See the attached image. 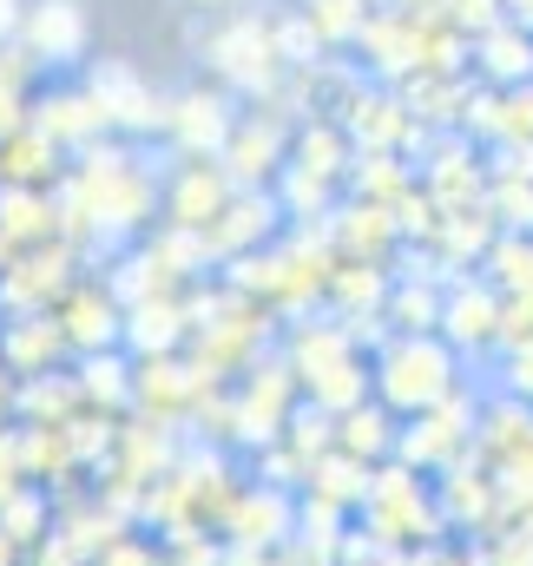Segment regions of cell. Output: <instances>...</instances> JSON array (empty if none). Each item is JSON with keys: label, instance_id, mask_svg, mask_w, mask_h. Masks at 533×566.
<instances>
[{"label": "cell", "instance_id": "obj_2", "mask_svg": "<svg viewBox=\"0 0 533 566\" xmlns=\"http://www.w3.org/2000/svg\"><path fill=\"white\" fill-rule=\"evenodd\" d=\"M0 27H13V0H0Z\"/></svg>", "mask_w": 533, "mask_h": 566}, {"label": "cell", "instance_id": "obj_1", "mask_svg": "<svg viewBox=\"0 0 533 566\" xmlns=\"http://www.w3.org/2000/svg\"><path fill=\"white\" fill-rule=\"evenodd\" d=\"M46 7H53V20L40 13V20H33V40H40V46H60V40H80V13H73V0H46Z\"/></svg>", "mask_w": 533, "mask_h": 566}, {"label": "cell", "instance_id": "obj_3", "mask_svg": "<svg viewBox=\"0 0 533 566\" xmlns=\"http://www.w3.org/2000/svg\"><path fill=\"white\" fill-rule=\"evenodd\" d=\"M205 7H231V0H205Z\"/></svg>", "mask_w": 533, "mask_h": 566}]
</instances>
